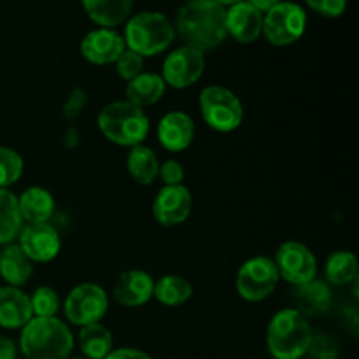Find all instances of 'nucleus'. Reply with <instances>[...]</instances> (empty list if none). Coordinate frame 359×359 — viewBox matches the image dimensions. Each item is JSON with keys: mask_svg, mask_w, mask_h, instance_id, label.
<instances>
[{"mask_svg": "<svg viewBox=\"0 0 359 359\" xmlns=\"http://www.w3.org/2000/svg\"><path fill=\"white\" fill-rule=\"evenodd\" d=\"M144 69V58L137 53L125 49V51L119 55V58L116 60V72L119 74V77H123L125 81L135 79L137 76L142 74Z\"/></svg>", "mask_w": 359, "mask_h": 359, "instance_id": "nucleus-31", "label": "nucleus"}, {"mask_svg": "<svg viewBox=\"0 0 359 359\" xmlns=\"http://www.w3.org/2000/svg\"><path fill=\"white\" fill-rule=\"evenodd\" d=\"M34 318H55L60 309V298L55 290L48 286L37 287L30 297Z\"/></svg>", "mask_w": 359, "mask_h": 359, "instance_id": "nucleus-30", "label": "nucleus"}, {"mask_svg": "<svg viewBox=\"0 0 359 359\" xmlns=\"http://www.w3.org/2000/svg\"><path fill=\"white\" fill-rule=\"evenodd\" d=\"M32 273H34V262L25 255L20 245L7 244L0 251V276L9 286H23L28 283Z\"/></svg>", "mask_w": 359, "mask_h": 359, "instance_id": "nucleus-20", "label": "nucleus"}, {"mask_svg": "<svg viewBox=\"0 0 359 359\" xmlns=\"http://www.w3.org/2000/svg\"><path fill=\"white\" fill-rule=\"evenodd\" d=\"M88 16L100 27L121 25L132 13L133 0H83Z\"/></svg>", "mask_w": 359, "mask_h": 359, "instance_id": "nucleus-23", "label": "nucleus"}, {"mask_svg": "<svg viewBox=\"0 0 359 359\" xmlns=\"http://www.w3.org/2000/svg\"><path fill=\"white\" fill-rule=\"evenodd\" d=\"M279 279L273 259L266 256H256L248 259L238 270L237 291L244 300L262 302L273 293Z\"/></svg>", "mask_w": 359, "mask_h": 359, "instance_id": "nucleus-8", "label": "nucleus"}, {"mask_svg": "<svg viewBox=\"0 0 359 359\" xmlns=\"http://www.w3.org/2000/svg\"><path fill=\"white\" fill-rule=\"evenodd\" d=\"M307 16L298 4L279 2L263 18V30L266 41L273 46H290L304 35Z\"/></svg>", "mask_w": 359, "mask_h": 359, "instance_id": "nucleus-7", "label": "nucleus"}, {"mask_svg": "<svg viewBox=\"0 0 359 359\" xmlns=\"http://www.w3.org/2000/svg\"><path fill=\"white\" fill-rule=\"evenodd\" d=\"M16 358V346L13 340L0 339V359H14Z\"/></svg>", "mask_w": 359, "mask_h": 359, "instance_id": "nucleus-37", "label": "nucleus"}, {"mask_svg": "<svg viewBox=\"0 0 359 359\" xmlns=\"http://www.w3.org/2000/svg\"><path fill=\"white\" fill-rule=\"evenodd\" d=\"M79 139L81 137L76 126H70V128L65 132V135H63V144H65L67 147H76L77 144H79Z\"/></svg>", "mask_w": 359, "mask_h": 359, "instance_id": "nucleus-38", "label": "nucleus"}, {"mask_svg": "<svg viewBox=\"0 0 359 359\" xmlns=\"http://www.w3.org/2000/svg\"><path fill=\"white\" fill-rule=\"evenodd\" d=\"M109 300L105 291L97 284H79L65 300V316L72 325L88 326L98 323L107 314Z\"/></svg>", "mask_w": 359, "mask_h": 359, "instance_id": "nucleus-9", "label": "nucleus"}, {"mask_svg": "<svg viewBox=\"0 0 359 359\" xmlns=\"http://www.w3.org/2000/svg\"><path fill=\"white\" fill-rule=\"evenodd\" d=\"M193 198L186 186H165L153 203L154 219L163 226H177L191 214Z\"/></svg>", "mask_w": 359, "mask_h": 359, "instance_id": "nucleus-12", "label": "nucleus"}, {"mask_svg": "<svg viewBox=\"0 0 359 359\" xmlns=\"http://www.w3.org/2000/svg\"><path fill=\"white\" fill-rule=\"evenodd\" d=\"M77 359H79V358H77Z\"/></svg>", "mask_w": 359, "mask_h": 359, "instance_id": "nucleus-41", "label": "nucleus"}, {"mask_svg": "<svg viewBox=\"0 0 359 359\" xmlns=\"http://www.w3.org/2000/svg\"><path fill=\"white\" fill-rule=\"evenodd\" d=\"M104 359H153V358L139 349H130V347H125V349L111 351V353H109Z\"/></svg>", "mask_w": 359, "mask_h": 359, "instance_id": "nucleus-36", "label": "nucleus"}, {"mask_svg": "<svg viewBox=\"0 0 359 359\" xmlns=\"http://www.w3.org/2000/svg\"><path fill=\"white\" fill-rule=\"evenodd\" d=\"M20 248L32 262L46 263L56 258L62 242L60 235L48 223H28L20 231Z\"/></svg>", "mask_w": 359, "mask_h": 359, "instance_id": "nucleus-13", "label": "nucleus"}, {"mask_svg": "<svg viewBox=\"0 0 359 359\" xmlns=\"http://www.w3.org/2000/svg\"><path fill=\"white\" fill-rule=\"evenodd\" d=\"M307 353L312 359H339V346L326 335H312Z\"/></svg>", "mask_w": 359, "mask_h": 359, "instance_id": "nucleus-32", "label": "nucleus"}, {"mask_svg": "<svg viewBox=\"0 0 359 359\" xmlns=\"http://www.w3.org/2000/svg\"><path fill=\"white\" fill-rule=\"evenodd\" d=\"M177 32L186 46L205 53L226 39V9L216 0H188L177 14Z\"/></svg>", "mask_w": 359, "mask_h": 359, "instance_id": "nucleus-1", "label": "nucleus"}, {"mask_svg": "<svg viewBox=\"0 0 359 359\" xmlns=\"http://www.w3.org/2000/svg\"><path fill=\"white\" fill-rule=\"evenodd\" d=\"M165 88L167 84H165L163 77L153 72H142L126 84V102L140 109L149 107L161 100V97L165 95Z\"/></svg>", "mask_w": 359, "mask_h": 359, "instance_id": "nucleus-21", "label": "nucleus"}, {"mask_svg": "<svg viewBox=\"0 0 359 359\" xmlns=\"http://www.w3.org/2000/svg\"><path fill=\"white\" fill-rule=\"evenodd\" d=\"M216 2L221 4V6H224V4H228V6H233V4L242 2V0H216Z\"/></svg>", "mask_w": 359, "mask_h": 359, "instance_id": "nucleus-40", "label": "nucleus"}, {"mask_svg": "<svg viewBox=\"0 0 359 359\" xmlns=\"http://www.w3.org/2000/svg\"><path fill=\"white\" fill-rule=\"evenodd\" d=\"M263 14L249 2H237L226 11V34L242 44H251L262 35Z\"/></svg>", "mask_w": 359, "mask_h": 359, "instance_id": "nucleus-16", "label": "nucleus"}, {"mask_svg": "<svg viewBox=\"0 0 359 359\" xmlns=\"http://www.w3.org/2000/svg\"><path fill=\"white\" fill-rule=\"evenodd\" d=\"M200 111L212 130L233 132L244 119V107L237 95L223 86H207L200 93Z\"/></svg>", "mask_w": 359, "mask_h": 359, "instance_id": "nucleus-6", "label": "nucleus"}, {"mask_svg": "<svg viewBox=\"0 0 359 359\" xmlns=\"http://www.w3.org/2000/svg\"><path fill=\"white\" fill-rule=\"evenodd\" d=\"M273 263H276L279 277L293 286L311 283L318 273V262H316L314 252L302 242H284L277 249Z\"/></svg>", "mask_w": 359, "mask_h": 359, "instance_id": "nucleus-10", "label": "nucleus"}, {"mask_svg": "<svg viewBox=\"0 0 359 359\" xmlns=\"http://www.w3.org/2000/svg\"><path fill=\"white\" fill-rule=\"evenodd\" d=\"M158 175L165 182V186H179L184 181V168L177 160H167L163 165H160Z\"/></svg>", "mask_w": 359, "mask_h": 359, "instance_id": "nucleus-34", "label": "nucleus"}, {"mask_svg": "<svg viewBox=\"0 0 359 359\" xmlns=\"http://www.w3.org/2000/svg\"><path fill=\"white\" fill-rule=\"evenodd\" d=\"M309 7L326 18H337L346 11L347 0H307Z\"/></svg>", "mask_w": 359, "mask_h": 359, "instance_id": "nucleus-35", "label": "nucleus"}, {"mask_svg": "<svg viewBox=\"0 0 359 359\" xmlns=\"http://www.w3.org/2000/svg\"><path fill=\"white\" fill-rule=\"evenodd\" d=\"M86 104H88L86 91L79 86L74 88V90L70 91L69 98H67L65 105H63V118L69 119L70 123H74L81 114H83Z\"/></svg>", "mask_w": 359, "mask_h": 359, "instance_id": "nucleus-33", "label": "nucleus"}, {"mask_svg": "<svg viewBox=\"0 0 359 359\" xmlns=\"http://www.w3.org/2000/svg\"><path fill=\"white\" fill-rule=\"evenodd\" d=\"M32 318L34 314H32L28 294L13 286L0 287V326L2 328H23Z\"/></svg>", "mask_w": 359, "mask_h": 359, "instance_id": "nucleus-18", "label": "nucleus"}, {"mask_svg": "<svg viewBox=\"0 0 359 359\" xmlns=\"http://www.w3.org/2000/svg\"><path fill=\"white\" fill-rule=\"evenodd\" d=\"M153 297L167 307H177L193 297V286L181 276H165L154 284Z\"/></svg>", "mask_w": 359, "mask_h": 359, "instance_id": "nucleus-26", "label": "nucleus"}, {"mask_svg": "<svg viewBox=\"0 0 359 359\" xmlns=\"http://www.w3.org/2000/svg\"><path fill=\"white\" fill-rule=\"evenodd\" d=\"M195 139V123L191 116L182 111H172L160 119L158 140L172 153H179L191 146Z\"/></svg>", "mask_w": 359, "mask_h": 359, "instance_id": "nucleus-15", "label": "nucleus"}, {"mask_svg": "<svg viewBox=\"0 0 359 359\" xmlns=\"http://www.w3.org/2000/svg\"><path fill=\"white\" fill-rule=\"evenodd\" d=\"M23 175V160L20 154L9 147L0 146V189L20 181Z\"/></svg>", "mask_w": 359, "mask_h": 359, "instance_id": "nucleus-29", "label": "nucleus"}, {"mask_svg": "<svg viewBox=\"0 0 359 359\" xmlns=\"http://www.w3.org/2000/svg\"><path fill=\"white\" fill-rule=\"evenodd\" d=\"M311 339V325L297 309L277 312L266 330L269 351L276 359H300L307 354Z\"/></svg>", "mask_w": 359, "mask_h": 359, "instance_id": "nucleus-3", "label": "nucleus"}, {"mask_svg": "<svg viewBox=\"0 0 359 359\" xmlns=\"http://www.w3.org/2000/svg\"><path fill=\"white\" fill-rule=\"evenodd\" d=\"M98 128L111 142L135 147L144 142L149 132V118L140 107L126 100L105 105L98 114Z\"/></svg>", "mask_w": 359, "mask_h": 359, "instance_id": "nucleus-4", "label": "nucleus"}, {"mask_svg": "<svg viewBox=\"0 0 359 359\" xmlns=\"http://www.w3.org/2000/svg\"><path fill=\"white\" fill-rule=\"evenodd\" d=\"M18 209L21 219L28 223H46L55 212V198L48 189L34 186L18 198Z\"/></svg>", "mask_w": 359, "mask_h": 359, "instance_id": "nucleus-22", "label": "nucleus"}, {"mask_svg": "<svg viewBox=\"0 0 359 359\" xmlns=\"http://www.w3.org/2000/svg\"><path fill=\"white\" fill-rule=\"evenodd\" d=\"M18 198L7 189H0V245H7L20 235L23 228Z\"/></svg>", "mask_w": 359, "mask_h": 359, "instance_id": "nucleus-25", "label": "nucleus"}, {"mask_svg": "<svg viewBox=\"0 0 359 359\" xmlns=\"http://www.w3.org/2000/svg\"><path fill=\"white\" fill-rule=\"evenodd\" d=\"M358 262L356 256L349 251H337L326 262V279L337 286H344L356 279Z\"/></svg>", "mask_w": 359, "mask_h": 359, "instance_id": "nucleus-28", "label": "nucleus"}, {"mask_svg": "<svg viewBox=\"0 0 359 359\" xmlns=\"http://www.w3.org/2000/svg\"><path fill=\"white\" fill-rule=\"evenodd\" d=\"M252 7L259 11V13H269L272 7H276L280 0H248Z\"/></svg>", "mask_w": 359, "mask_h": 359, "instance_id": "nucleus-39", "label": "nucleus"}, {"mask_svg": "<svg viewBox=\"0 0 359 359\" xmlns=\"http://www.w3.org/2000/svg\"><path fill=\"white\" fill-rule=\"evenodd\" d=\"M205 70V55L198 49L182 46L172 51L163 62V81L175 90L193 86Z\"/></svg>", "mask_w": 359, "mask_h": 359, "instance_id": "nucleus-11", "label": "nucleus"}, {"mask_svg": "<svg viewBox=\"0 0 359 359\" xmlns=\"http://www.w3.org/2000/svg\"><path fill=\"white\" fill-rule=\"evenodd\" d=\"M153 277L144 270H128L118 277L114 284V298L123 307H140L153 297Z\"/></svg>", "mask_w": 359, "mask_h": 359, "instance_id": "nucleus-17", "label": "nucleus"}, {"mask_svg": "<svg viewBox=\"0 0 359 359\" xmlns=\"http://www.w3.org/2000/svg\"><path fill=\"white\" fill-rule=\"evenodd\" d=\"M126 167H128V172L133 181L142 186H147L154 182V179L158 177L160 161H158L153 149L139 144V146L132 147V151L128 153Z\"/></svg>", "mask_w": 359, "mask_h": 359, "instance_id": "nucleus-24", "label": "nucleus"}, {"mask_svg": "<svg viewBox=\"0 0 359 359\" xmlns=\"http://www.w3.org/2000/svg\"><path fill=\"white\" fill-rule=\"evenodd\" d=\"M175 28L165 14L144 11L130 18L125 28V46L130 51L144 56H154L174 42Z\"/></svg>", "mask_w": 359, "mask_h": 359, "instance_id": "nucleus-5", "label": "nucleus"}, {"mask_svg": "<svg viewBox=\"0 0 359 359\" xmlns=\"http://www.w3.org/2000/svg\"><path fill=\"white\" fill-rule=\"evenodd\" d=\"M27 359H67L74 349L69 326L56 318H32L20 340Z\"/></svg>", "mask_w": 359, "mask_h": 359, "instance_id": "nucleus-2", "label": "nucleus"}, {"mask_svg": "<svg viewBox=\"0 0 359 359\" xmlns=\"http://www.w3.org/2000/svg\"><path fill=\"white\" fill-rule=\"evenodd\" d=\"M291 298L297 311L304 316H321L332 305V291L328 284L318 279L294 286Z\"/></svg>", "mask_w": 359, "mask_h": 359, "instance_id": "nucleus-19", "label": "nucleus"}, {"mask_svg": "<svg viewBox=\"0 0 359 359\" xmlns=\"http://www.w3.org/2000/svg\"><path fill=\"white\" fill-rule=\"evenodd\" d=\"M125 49V39L111 28H98L90 32L81 42V53L93 65L116 63Z\"/></svg>", "mask_w": 359, "mask_h": 359, "instance_id": "nucleus-14", "label": "nucleus"}, {"mask_svg": "<svg viewBox=\"0 0 359 359\" xmlns=\"http://www.w3.org/2000/svg\"><path fill=\"white\" fill-rule=\"evenodd\" d=\"M81 351L88 359H104L112 351V335L100 323L83 326L79 333Z\"/></svg>", "mask_w": 359, "mask_h": 359, "instance_id": "nucleus-27", "label": "nucleus"}]
</instances>
